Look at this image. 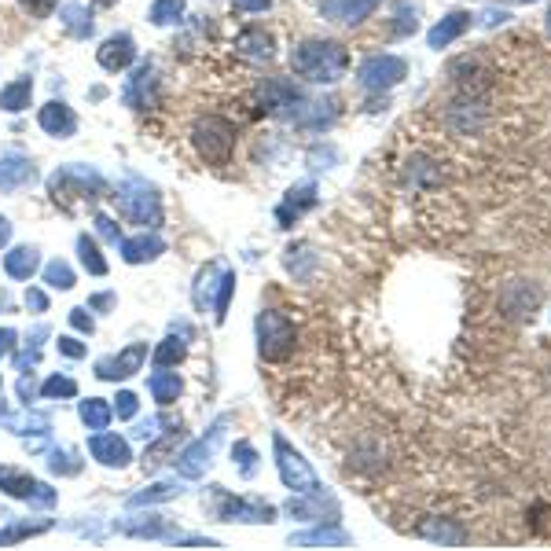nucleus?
I'll use <instances>...</instances> for the list:
<instances>
[{"label":"nucleus","instance_id":"nucleus-32","mask_svg":"<svg viewBox=\"0 0 551 551\" xmlns=\"http://www.w3.org/2000/svg\"><path fill=\"white\" fill-rule=\"evenodd\" d=\"M59 349H63V353H70V357H81V346L74 342V338H63V342H59Z\"/></svg>","mask_w":551,"mask_h":551},{"label":"nucleus","instance_id":"nucleus-7","mask_svg":"<svg viewBox=\"0 0 551 551\" xmlns=\"http://www.w3.org/2000/svg\"><path fill=\"white\" fill-rule=\"evenodd\" d=\"M96 59H100L103 70H111V74H122V70L136 59V41L129 34L107 37V41L100 45V52H96Z\"/></svg>","mask_w":551,"mask_h":551},{"label":"nucleus","instance_id":"nucleus-25","mask_svg":"<svg viewBox=\"0 0 551 551\" xmlns=\"http://www.w3.org/2000/svg\"><path fill=\"white\" fill-rule=\"evenodd\" d=\"M59 0H19V8H23L26 15H34V19H48V15L56 12Z\"/></svg>","mask_w":551,"mask_h":551},{"label":"nucleus","instance_id":"nucleus-16","mask_svg":"<svg viewBox=\"0 0 551 551\" xmlns=\"http://www.w3.org/2000/svg\"><path fill=\"white\" fill-rule=\"evenodd\" d=\"M180 15H184V0H155L151 12H147V19L155 26H169V23H177Z\"/></svg>","mask_w":551,"mask_h":551},{"label":"nucleus","instance_id":"nucleus-29","mask_svg":"<svg viewBox=\"0 0 551 551\" xmlns=\"http://www.w3.org/2000/svg\"><path fill=\"white\" fill-rule=\"evenodd\" d=\"M272 0H232V8H239V12H265Z\"/></svg>","mask_w":551,"mask_h":551},{"label":"nucleus","instance_id":"nucleus-24","mask_svg":"<svg viewBox=\"0 0 551 551\" xmlns=\"http://www.w3.org/2000/svg\"><path fill=\"white\" fill-rule=\"evenodd\" d=\"M155 250H158L155 239H136V243H129V247H125V258H129V261H144V258H155Z\"/></svg>","mask_w":551,"mask_h":551},{"label":"nucleus","instance_id":"nucleus-4","mask_svg":"<svg viewBox=\"0 0 551 551\" xmlns=\"http://www.w3.org/2000/svg\"><path fill=\"white\" fill-rule=\"evenodd\" d=\"M408 74V63L401 56H368L364 63H360L357 70V81L364 85L368 92H386L394 89V85H401Z\"/></svg>","mask_w":551,"mask_h":551},{"label":"nucleus","instance_id":"nucleus-26","mask_svg":"<svg viewBox=\"0 0 551 551\" xmlns=\"http://www.w3.org/2000/svg\"><path fill=\"white\" fill-rule=\"evenodd\" d=\"M48 283H52V287H63V291H67L70 283H74V276H70L67 265H48Z\"/></svg>","mask_w":551,"mask_h":551},{"label":"nucleus","instance_id":"nucleus-10","mask_svg":"<svg viewBox=\"0 0 551 551\" xmlns=\"http://www.w3.org/2000/svg\"><path fill=\"white\" fill-rule=\"evenodd\" d=\"M471 30V12H449L441 19L434 30L427 34V45L430 48H449L452 41H460L463 34Z\"/></svg>","mask_w":551,"mask_h":551},{"label":"nucleus","instance_id":"nucleus-31","mask_svg":"<svg viewBox=\"0 0 551 551\" xmlns=\"http://www.w3.org/2000/svg\"><path fill=\"white\" fill-rule=\"evenodd\" d=\"M133 412H136V397L133 394L118 397V416H133Z\"/></svg>","mask_w":551,"mask_h":551},{"label":"nucleus","instance_id":"nucleus-1","mask_svg":"<svg viewBox=\"0 0 551 551\" xmlns=\"http://www.w3.org/2000/svg\"><path fill=\"white\" fill-rule=\"evenodd\" d=\"M291 70L298 78L313 81V85H335L346 78L349 70V52L338 41H302L291 48Z\"/></svg>","mask_w":551,"mask_h":551},{"label":"nucleus","instance_id":"nucleus-35","mask_svg":"<svg viewBox=\"0 0 551 551\" xmlns=\"http://www.w3.org/2000/svg\"><path fill=\"white\" fill-rule=\"evenodd\" d=\"M8 232H12V228H8V221H4V217H0V247H4V243H8Z\"/></svg>","mask_w":551,"mask_h":551},{"label":"nucleus","instance_id":"nucleus-37","mask_svg":"<svg viewBox=\"0 0 551 551\" xmlns=\"http://www.w3.org/2000/svg\"><path fill=\"white\" fill-rule=\"evenodd\" d=\"M526 4H529V0H526Z\"/></svg>","mask_w":551,"mask_h":551},{"label":"nucleus","instance_id":"nucleus-3","mask_svg":"<svg viewBox=\"0 0 551 551\" xmlns=\"http://www.w3.org/2000/svg\"><path fill=\"white\" fill-rule=\"evenodd\" d=\"M258 349L265 360H283L294 353V324L283 313L269 309L258 316Z\"/></svg>","mask_w":551,"mask_h":551},{"label":"nucleus","instance_id":"nucleus-33","mask_svg":"<svg viewBox=\"0 0 551 551\" xmlns=\"http://www.w3.org/2000/svg\"><path fill=\"white\" fill-rule=\"evenodd\" d=\"M70 320H74V327H81V331H92V320H85V313H81V309H74V316H70Z\"/></svg>","mask_w":551,"mask_h":551},{"label":"nucleus","instance_id":"nucleus-18","mask_svg":"<svg viewBox=\"0 0 551 551\" xmlns=\"http://www.w3.org/2000/svg\"><path fill=\"white\" fill-rule=\"evenodd\" d=\"M26 177H34V169L19 162V158H4L0 162V184H23Z\"/></svg>","mask_w":551,"mask_h":551},{"label":"nucleus","instance_id":"nucleus-13","mask_svg":"<svg viewBox=\"0 0 551 551\" xmlns=\"http://www.w3.org/2000/svg\"><path fill=\"white\" fill-rule=\"evenodd\" d=\"M30 96H34V81L19 78V81H12L8 89H0V107H4V111H12V114H19V111H26V107H30Z\"/></svg>","mask_w":551,"mask_h":551},{"label":"nucleus","instance_id":"nucleus-5","mask_svg":"<svg viewBox=\"0 0 551 551\" xmlns=\"http://www.w3.org/2000/svg\"><path fill=\"white\" fill-rule=\"evenodd\" d=\"M276 467H280L283 485L294 489V493H313V489H320L316 471L302 460V452H294L283 438H276Z\"/></svg>","mask_w":551,"mask_h":551},{"label":"nucleus","instance_id":"nucleus-8","mask_svg":"<svg viewBox=\"0 0 551 551\" xmlns=\"http://www.w3.org/2000/svg\"><path fill=\"white\" fill-rule=\"evenodd\" d=\"M375 8H379V0H320V12H324L327 19L346 23V26L364 23Z\"/></svg>","mask_w":551,"mask_h":551},{"label":"nucleus","instance_id":"nucleus-12","mask_svg":"<svg viewBox=\"0 0 551 551\" xmlns=\"http://www.w3.org/2000/svg\"><path fill=\"white\" fill-rule=\"evenodd\" d=\"M313 203H316V188H313V184H302V188H294V192L287 195V203L280 206V225L287 228L291 221H298V217H302Z\"/></svg>","mask_w":551,"mask_h":551},{"label":"nucleus","instance_id":"nucleus-14","mask_svg":"<svg viewBox=\"0 0 551 551\" xmlns=\"http://www.w3.org/2000/svg\"><path fill=\"white\" fill-rule=\"evenodd\" d=\"M144 353H147L144 346H133L129 353H122L118 360H103V364H100V375H103V379H122V375H133L136 368H140Z\"/></svg>","mask_w":551,"mask_h":551},{"label":"nucleus","instance_id":"nucleus-6","mask_svg":"<svg viewBox=\"0 0 551 551\" xmlns=\"http://www.w3.org/2000/svg\"><path fill=\"white\" fill-rule=\"evenodd\" d=\"M416 537L434 540V544H441V548H460V544H467V529H463L460 522H452V518L427 515L416 526Z\"/></svg>","mask_w":551,"mask_h":551},{"label":"nucleus","instance_id":"nucleus-15","mask_svg":"<svg viewBox=\"0 0 551 551\" xmlns=\"http://www.w3.org/2000/svg\"><path fill=\"white\" fill-rule=\"evenodd\" d=\"M92 452H96V456H100L107 467H125V460H129L125 441H118L114 434H100V438L92 441Z\"/></svg>","mask_w":551,"mask_h":551},{"label":"nucleus","instance_id":"nucleus-22","mask_svg":"<svg viewBox=\"0 0 551 551\" xmlns=\"http://www.w3.org/2000/svg\"><path fill=\"white\" fill-rule=\"evenodd\" d=\"M81 419H85L89 427L103 430L107 427V419H111V412H107V405H100V401H89V405H81Z\"/></svg>","mask_w":551,"mask_h":551},{"label":"nucleus","instance_id":"nucleus-27","mask_svg":"<svg viewBox=\"0 0 551 551\" xmlns=\"http://www.w3.org/2000/svg\"><path fill=\"white\" fill-rule=\"evenodd\" d=\"M180 357H184V346H180V342H173V338H169V342H166V346H162V349H158V364H162V368H166V364H173V360H180Z\"/></svg>","mask_w":551,"mask_h":551},{"label":"nucleus","instance_id":"nucleus-28","mask_svg":"<svg viewBox=\"0 0 551 551\" xmlns=\"http://www.w3.org/2000/svg\"><path fill=\"white\" fill-rule=\"evenodd\" d=\"M397 19L401 23L394 26V34H416V12H408V4H401V12H397Z\"/></svg>","mask_w":551,"mask_h":551},{"label":"nucleus","instance_id":"nucleus-21","mask_svg":"<svg viewBox=\"0 0 551 551\" xmlns=\"http://www.w3.org/2000/svg\"><path fill=\"white\" fill-rule=\"evenodd\" d=\"M151 390H155V397L162 401V405H169L173 397L180 394V383H177V375H169V379H162V375H155L151 379Z\"/></svg>","mask_w":551,"mask_h":551},{"label":"nucleus","instance_id":"nucleus-17","mask_svg":"<svg viewBox=\"0 0 551 551\" xmlns=\"http://www.w3.org/2000/svg\"><path fill=\"white\" fill-rule=\"evenodd\" d=\"M34 269H37V250L19 247V250H12V254H8V272H12V276L26 280V276H30Z\"/></svg>","mask_w":551,"mask_h":551},{"label":"nucleus","instance_id":"nucleus-19","mask_svg":"<svg viewBox=\"0 0 551 551\" xmlns=\"http://www.w3.org/2000/svg\"><path fill=\"white\" fill-rule=\"evenodd\" d=\"M78 247H81V261H85V269H92L96 276H103V272H107V261L100 258L96 243H92V239H81Z\"/></svg>","mask_w":551,"mask_h":551},{"label":"nucleus","instance_id":"nucleus-23","mask_svg":"<svg viewBox=\"0 0 551 551\" xmlns=\"http://www.w3.org/2000/svg\"><path fill=\"white\" fill-rule=\"evenodd\" d=\"M346 533H338V529H316V533H305L298 537V544H346Z\"/></svg>","mask_w":551,"mask_h":551},{"label":"nucleus","instance_id":"nucleus-34","mask_svg":"<svg viewBox=\"0 0 551 551\" xmlns=\"http://www.w3.org/2000/svg\"><path fill=\"white\" fill-rule=\"evenodd\" d=\"M0 353H12V331H0Z\"/></svg>","mask_w":551,"mask_h":551},{"label":"nucleus","instance_id":"nucleus-30","mask_svg":"<svg viewBox=\"0 0 551 551\" xmlns=\"http://www.w3.org/2000/svg\"><path fill=\"white\" fill-rule=\"evenodd\" d=\"M45 394H48V397H56V394H74V383H70V379H52V383L45 386Z\"/></svg>","mask_w":551,"mask_h":551},{"label":"nucleus","instance_id":"nucleus-11","mask_svg":"<svg viewBox=\"0 0 551 551\" xmlns=\"http://www.w3.org/2000/svg\"><path fill=\"white\" fill-rule=\"evenodd\" d=\"M37 122H41V129L52 136H70L78 129V118H74V111H70L67 103H48V107H41Z\"/></svg>","mask_w":551,"mask_h":551},{"label":"nucleus","instance_id":"nucleus-20","mask_svg":"<svg viewBox=\"0 0 551 551\" xmlns=\"http://www.w3.org/2000/svg\"><path fill=\"white\" fill-rule=\"evenodd\" d=\"M63 15H67L70 34H78V37L92 34V19H85V12H81L78 4H67V8H63Z\"/></svg>","mask_w":551,"mask_h":551},{"label":"nucleus","instance_id":"nucleus-36","mask_svg":"<svg viewBox=\"0 0 551 551\" xmlns=\"http://www.w3.org/2000/svg\"><path fill=\"white\" fill-rule=\"evenodd\" d=\"M544 30H548V37H551V8H548V19H544Z\"/></svg>","mask_w":551,"mask_h":551},{"label":"nucleus","instance_id":"nucleus-9","mask_svg":"<svg viewBox=\"0 0 551 551\" xmlns=\"http://www.w3.org/2000/svg\"><path fill=\"white\" fill-rule=\"evenodd\" d=\"M272 48H276V41H272V34L265 30V26H247V30L236 37V52L243 59H250V63H265V59H272Z\"/></svg>","mask_w":551,"mask_h":551},{"label":"nucleus","instance_id":"nucleus-2","mask_svg":"<svg viewBox=\"0 0 551 551\" xmlns=\"http://www.w3.org/2000/svg\"><path fill=\"white\" fill-rule=\"evenodd\" d=\"M192 140L195 147H199V155L206 158V162H214V166H225L228 158H232V151H236V125L228 122V118H221V114H206V118H199L192 129Z\"/></svg>","mask_w":551,"mask_h":551}]
</instances>
